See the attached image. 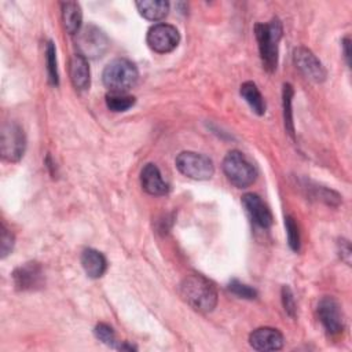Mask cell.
I'll return each mask as SVG.
<instances>
[{
  "instance_id": "obj_23",
  "label": "cell",
  "mask_w": 352,
  "mask_h": 352,
  "mask_svg": "<svg viewBox=\"0 0 352 352\" xmlns=\"http://www.w3.org/2000/svg\"><path fill=\"white\" fill-rule=\"evenodd\" d=\"M285 226H286V234H287V242L292 250L298 252L300 250V232L296 220L292 216H287L285 219Z\"/></svg>"
},
{
  "instance_id": "obj_28",
  "label": "cell",
  "mask_w": 352,
  "mask_h": 352,
  "mask_svg": "<svg viewBox=\"0 0 352 352\" xmlns=\"http://www.w3.org/2000/svg\"><path fill=\"white\" fill-rule=\"evenodd\" d=\"M338 252H340V257L349 265L351 264V254H352V249H351L349 241L340 239L338 241Z\"/></svg>"
},
{
  "instance_id": "obj_7",
  "label": "cell",
  "mask_w": 352,
  "mask_h": 352,
  "mask_svg": "<svg viewBox=\"0 0 352 352\" xmlns=\"http://www.w3.org/2000/svg\"><path fill=\"white\" fill-rule=\"evenodd\" d=\"M77 47L84 58H98L107 51L109 40L99 28L88 25L77 33Z\"/></svg>"
},
{
  "instance_id": "obj_2",
  "label": "cell",
  "mask_w": 352,
  "mask_h": 352,
  "mask_svg": "<svg viewBox=\"0 0 352 352\" xmlns=\"http://www.w3.org/2000/svg\"><path fill=\"white\" fill-rule=\"evenodd\" d=\"M254 36L264 69L267 72H274L278 65V48L282 37L280 21L278 18H272L268 23H256Z\"/></svg>"
},
{
  "instance_id": "obj_10",
  "label": "cell",
  "mask_w": 352,
  "mask_h": 352,
  "mask_svg": "<svg viewBox=\"0 0 352 352\" xmlns=\"http://www.w3.org/2000/svg\"><path fill=\"white\" fill-rule=\"evenodd\" d=\"M296 67L311 81L323 82L326 80V70L322 62L305 47H297L293 51Z\"/></svg>"
},
{
  "instance_id": "obj_14",
  "label": "cell",
  "mask_w": 352,
  "mask_h": 352,
  "mask_svg": "<svg viewBox=\"0 0 352 352\" xmlns=\"http://www.w3.org/2000/svg\"><path fill=\"white\" fill-rule=\"evenodd\" d=\"M140 183L143 190L151 195H164L169 190L168 184L164 182L161 172L155 164H147L142 169Z\"/></svg>"
},
{
  "instance_id": "obj_22",
  "label": "cell",
  "mask_w": 352,
  "mask_h": 352,
  "mask_svg": "<svg viewBox=\"0 0 352 352\" xmlns=\"http://www.w3.org/2000/svg\"><path fill=\"white\" fill-rule=\"evenodd\" d=\"M45 59H47V72H48V80L52 85H58L59 77H58V67H56V54H55V45L52 41L47 43L45 50Z\"/></svg>"
},
{
  "instance_id": "obj_13",
  "label": "cell",
  "mask_w": 352,
  "mask_h": 352,
  "mask_svg": "<svg viewBox=\"0 0 352 352\" xmlns=\"http://www.w3.org/2000/svg\"><path fill=\"white\" fill-rule=\"evenodd\" d=\"M242 205L252 221L258 227L268 228L272 224V213L258 195L253 192L245 194L242 197Z\"/></svg>"
},
{
  "instance_id": "obj_12",
  "label": "cell",
  "mask_w": 352,
  "mask_h": 352,
  "mask_svg": "<svg viewBox=\"0 0 352 352\" xmlns=\"http://www.w3.org/2000/svg\"><path fill=\"white\" fill-rule=\"evenodd\" d=\"M283 336L274 327H258L249 336V342L256 351H279L283 346Z\"/></svg>"
},
{
  "instance_id": "obj_16",
  "label": "cell",
  "mask_w": 352,
  "mask_h": 352,
  "mask_svg": "<svg viewBox=\"0 0 352 352\" xmlns=\"http://www.w3.org/2000/svg\"><path fill=\"white\" fill-rule=\"evenodd\" d=\"M81 265L89 278L96 279L106 272L107 261L100 252L95 249H85L81 253Z\"/></svg>"
},
{
  "instance_id": "obj_19",
  "label": "cell",
  "mask_w": 352,
  "mask_h": 352,
  "mask_svg": "<svg viewBox=\"0 0 352 352\" xmlns=\"http://www.w3.org/2000/svg\"><path fill=\"white\" fill-rule=\"evenodd\" d=\"M241 96L246 100V103L250 106V109L257 114L263 116L265 113V102L263 95L260 94L258 88L254 82L246 81L241 85Z\"/></svg>"
},
{
  "instance_id": "obj_25",
  "label": "cell",
  "mask_w": 352,
  "mask_h": 352,
  "mask_svg": "<svg viewBox=\"0 0 352 352\" xmlns=\"http://www.w3.org/2000/svg\"><path fill=\"white\" fill-rule=\"evenodd\" d=\"M95 336L98 340H100L103 344L109 345V346H117L116 345V333L113 330L111 326L106 324V323H99L95 326V330H94Z\"/></svg>"
},
{
  "instance_id": "obj_26",
  "label": "cell",
  "mask_w": 352,
  "mask_h": 352,
  "mask_svg": "<svg viewBox=\"0 0 352 352\" xmlns=\"http://www.w3.org/2000/svg\"><path fill=\"white\" fill-rule=\"evenodd\" d=\"M282 304H283V308H285L286 314L290 315L292 318H294V315H296V301H294V296H293L289 286L282 287Z\"/></svg>"
},
{
  "instance_id": "obj_29",
  "label": "cell",
  "mask_w": 352,
  "mask_h": 352,
  "mask_svg": "<svg viewBox=\"0 0 352 352\" xmlns=\"http://www.w3.org/2000/svg\"><path fill=\"white\" fill-rule=\"evenodd\" d=\"M341 43H342L341 45H342V50H344L345 60H346V63L349 66L351 65V40H349V37H344Z\"/></svg>"
},
{
  "instance_id": "obj_5",
  "label": "cell",
  "mask_w": 352,
  "mask_h": 352,
  "mask_svg": "<svg viewBox=\"0 0 352 352\" xmlns=\"http://www.w3.org/2000/svg\"><path fill=\"white\" fill-rule=\"evenodd\" d=\"M176 168L184 176L194 180H208L214 173L212 160L195 151H183L176 157Z\"/></svg>"
},
{
  "instance_id": "obj_18",
  "label": "cell",
  "mask_w": 352,
  "mask_h": 352,
  "mask_svg": "<svg viewBox=\"0 0 352 352\" xmlns=\"http://www.w3.org/2000/svg\"><path fill=\"white\" fill-rule=\"evenodd\" d=\"M139 14L148 21H161L168 15L169 3L165 0H142L136 1Z\"/></svg>"
},
{
  "instance_id": "obj_21",
  "label": "cell",
  "mask_w": 352,
  "mask_h": 352,
  "mask_svg": "<svg viewBox=\"0 0 352 352\" xmlns=\"http://www.w3.org/2000/svg\"><path fill=\"white\" fill-rule=\"evenodd\" d=\"M292 98L293 88L290 84L283 85V118L285 126L290 136H294V125H293V113H292Z\"/></svg>"
},
{
  "instance_id": "obj_3",
  "label": "cell",
  "mask_w": 352,
  "mask_h": 352,
  "mask_svg": "<svg viewBox=\"0 0 352 352\" xmlns=\"http://www.w3.org/2000/svg\"><path fill=\"white\" fill-rule=\"evenodd\" d=\"M139 72L133 62L125 58H117L107 63L103 70L102 80L110 92L125 94L138 81Z\"/></svg>"
},
{
  "instance_id": "obj_20",
  "label": "cell",
  "mask_w": 352,
  "mask_h": 352,
  "mask_svg": "<svg viewBox=\"0 0 352 352\" xmlns=\"http://www.w3.org/2000/svg\"><path fill=\"white\" fill-rule=\"evenodd\" d=\"M135 104V98L126 94L110 92L106 95V106L111 111H125Z\"/></svg>"
},
{
  "instance_id": "obj_9",
  "label": "cell",
  "mask_w": 352,
  "mask_h": 352,
  "mask_svg": "<svg viewBox=\"0 0 352 352\" xmlns=\"http://www.w3.org/2000/svg\"><path fill=\"white\" fill-rule=\"evenodd\" d=\"M12 280L16 290L34 292L44 286L45 276L40 263L29 261L15 268L12 272Z\"/></svg>"
},
{
  "instance_id": "obj_4",
  "label": "cell",
  "mask_w": 352,
  "mask_h": 352,
  "mask_svg": "<svg viewBox=\"0 0 352 352\" xmlns=\"http://www.w3.org/2000/svg\"><path fill=\"white\" fill-rule=\"evenodd\" d=\"M223 172L227 179L238 188H245L250 186L257 176L254 166L250 161L236 150L230 151L223 160Z\"/></svg>"
},
{
  "instance_id": "obj_17",
  "label": "cell",
  "mask_w": 352,
  "mask_h": 352,
  "mask_svg": "<svg viewBox=\"0 0 352 352\" xmlns=\"http://www.w3.org/2000/svg\"><path fill=\"white\" fill-rule=\"evenodd\" d=\"M62 7V22L63 28L69 34H76L81 29L82 12L81 7L76 1H66L60 4Z\"/></svg>"
},
{
  "instance_id": "obj_15",
  "label": "cell",
  "mask_w": 352,
  "mask_h": 352,
  "mask_svg": "<svg viewBox=\"0 0 352 352\" xmlns=\"http://www.w3.org/2000/svg\"><path fill=\"white\" fill-rule=\"evenodd\" d=\"M69 74L73 87L78 91H84L89 87L91 82V73L87 58L81 54H76L72 56L69 63Z\"/></svg>"
},
{
  "instance_id": "obj_27",
  "label": "cell",
  "mask_w": 352,
  "mask_h": 352,
  "mask_svg": "<svg viewBox=\"0 0 352 352\" xmlns=\"http://www.w3.org/2000/svg\"><path fill=\"white\" fill-rule=\"evenodd\" d=\"M0 253L1 258H4L14 248V235L4 227L1 226V239H0Z\"/></svg>"
},
{
  "instance_id": "obj_8",
  "label": "cell",
  "mask_w": 352,
  "mask_h": 352,
  "mask_svg": "<svg viewBox=\"0 0 352 352\" xmlns=\"http://www.w3.org/2000/svg\"><path fill=\"white\" fill-rule=\"evenodd\" d=\"M180 36L175 26L168 23H157L147 32L146 41L148 47L158 54H166L173 51L179 44Z\"/></svg>"
},
{
  "instance_id": "obj_1",
  "label": "cell",
  "mask_w": 352,
  "mask_h": 352,
  "mask_svg": "<svg viewBox=\"0 0 352 352\" xmlns=\"http://www.w3.org/2000/svg\"><path fill=\"white\" fill-rule=\"evenodd\" d=\"M182 298L198 312H210L217 304V290L214 285L202 275H187L180 283Z\"/></svg>"
},
{
  "instance_id": "obj_24",
  "label": "cell",
  "mask_w": 352,
  "mask_h": 352,
  "mask_svg": "<svg viewBox=\"0 0 352 352\" xmlns=\"http://www.w3.org/2000/svg\"><path fill=\"white\" fill-rule=\"evenodd\" d=\"M228 290L232 294L238 296L239 298H245V300H253V298L257 297L256 289H253L249 285H245V283H242V282H239L236 279H234V280H231L228 283Z\"/></svg>"
},
{
  "instance_id": "obj_6",
  "label": "cell",
  "mask_w": 352,
  "mask_h": 352,
  "mask_svg": "<svg viewBox=\"0 0 352 352\" xmlns=\"http://www.w3.org/2000/svg\"><path fill=\"white\" fill-rule=\"evenodd\" d=\"M26 147L23 129L16 122H7L0 132V153L8 162H16L22 158Z\"/></svg>"
},
{
  "instance_id": "obj_11",
  "label": "cell",
  "mask_w": 352,
  "mask_h": 352,
  "mask_svg": "<svg viewBox=\"0 0 352 352\" xmlns=\"http://www.w3.org/2000/svg\"><path fill=\"white\" fill-rule=\"evenodd\" d=\"M318 316L329 334H340L344 330V318L340 304L333 297H323L318 304Z\"/></svg>"
}]
</instances>
